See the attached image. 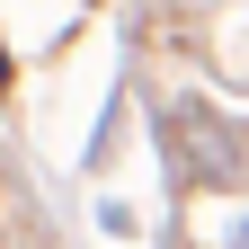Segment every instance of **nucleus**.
Wrapping results in <instances>:
<instances>
[{
	"label": "nucleus",
	"mask_w": 249,
	"mask_h": 249,
	"mask_svg": "<svg viewBox=\"0 0 249 249\" xmlns=\"http://www.w3.org/2000/svg\"><path fill=\"white\" fill-rule=\"evenodd\" d=\"M0 98H9V53H0Z\"/></svg>",
	"instance_id": "1"
},
{
	"label": "nucleus",
	"mask_w": 249,
	"mask_h": 249,
	"mask_svg": "<svg viewBox=\"0 0 249 249\" xmlns=\"http://www.w3.org/2000/svg\"><path fill=\"white\" fill-rule=\"evenodd\" d=\"M231 249H249V223H240V231H231Z\"/></svg>",
	"instance_id": "2"
}]
</instances>
